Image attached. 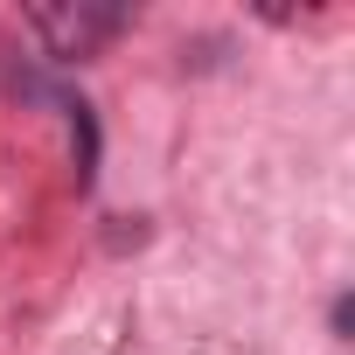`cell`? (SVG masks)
Instances as JSON below:
<instances>
[{"label":"cell","instance_id":"1","mask_svg":"<svg viewBox=\"0 0 355 355\" xmlns=\"http://www.w3.org/2000/svg\"><path fill=\"white\" fill-rule=\"evenodd\" d=\"M21 21H28V35L42 42L49 63H84V56H98L112 35L132 28V8H105V0H56V8H28Z\"/></svg>","mask_w":355,"mask_h":355},{"label":"cell","instance_id":"2","mask_svg":"<svg viewBox=\"0 0 355 355\" xmlns=\"http://www.w3.org/2000/svg\"><path fill=\"white\" fill-rule=\"evenodd\" d=\"M63 112H70V139H77V189H91V174H98V119H91V105L84 98H56Z\"/></svg>","mask_w":355,"mask_h":355},{"label":"cell","instance_id":"3","mask_svg":"<svg viewBox=\"0 0 355 355\" xmlns=\"http://www.w3.org/2000/svg\"><path fill=\"white\" fill-rule=\"evenodd\" d=\"M348 320H355V306H348V293L334 300V313H327V327H334V341H348Z\"/></svg>","mask_w":355,"mask_h":355}]
</instances>
